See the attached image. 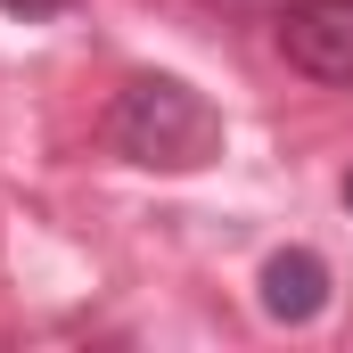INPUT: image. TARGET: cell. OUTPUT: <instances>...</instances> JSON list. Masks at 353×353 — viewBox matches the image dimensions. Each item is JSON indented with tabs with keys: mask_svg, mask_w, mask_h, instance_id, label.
Segmentation results:
<instances>
[{
	"mask_svg": "<svg viewBox=\"0 0 353 353\" xmlns=\"http://www.w3.org/2000/svg\"><path fill=\"white\" fill-rule=\"evenodd\" d=\"M279 50L312 83H345L353 90V0H288L279 8Z\"/></svg>",
	"mask_w": 353,
	"mask_h": 353,
	"instance_id": "cell-2",
	"label": "cell"
},
{
	"mask_svg": "<svg viewBox=\"0 0 353 353\" xmlns=\"http://www.w3.org/2000/svg\"><path fill=\"white\" fill-rule=\"evenodd\" d=\"M115 148L148 173H205L222 157V115L181 74H140L115 99Z\"/></svg>",
	"mask_w": 353,
	"mask_h": 353,
	"instance_id": "cell-1",
	"label": "cell"
},
{
	"mask_svg": "<svg viewBox=\"0 0 353 353\" xmlns=\"http://www.w3.org/2000/svg\"><path fill=\"white\" fill-rule=\"evenodd\" d=\"M205 8H230V17H263V8H271V17H279L288 0H205Z\"/></svg>",
	"mask_w": 353,
	"mask_h": 353,
	"instance_id": "cell-5",
	"label": "cell"
},
{
	"mask_svg": "<svg viewBox=\"0 0 353 353\" xmlns=\"http://www.w3.org/2000/svg\"><path fill=\"white\" fill-rule=\"evenodd\" d=\"M0 8H8V17H25V25H33V17H58V8H74V0H0Z\"/></svg>",
	"mask_w": 353,
	"mask_h": 353,
	"instance_id": "cell-4",
	"label": "cell"
},
{
	"mask_svg": "<svg viewBox=\"0 0 353 353\" xmlns=\"http://www.w3.org/2000/svg\"><path fill=\"white\" fill-rule=\"evenodd\" d=\"M321 304H329V263L312 247H279L263 263V312L279 329H304V321H321Z\"/></svg>",
	"mask_w": 353,
	"mask_h": 353,
	"instance_id": "cell-3",
	"label": "cell"
},
{
	"mask_svg": "<svg viewBox=\"0 0 353 353\" xmlns=\"http://www.w3.org/2000/svg\"><path fill=\"white\" fill-rule=\"evenodd\" d=\"M345 205H353V173H345Z\"/></svg>",
	"mask_w": 353,
	"mask_h": 353,
	"instance_id": "cell-6",
	"label": "cell"
}]
</instances>
